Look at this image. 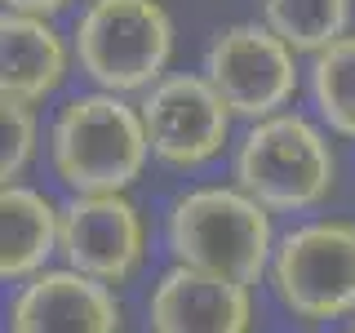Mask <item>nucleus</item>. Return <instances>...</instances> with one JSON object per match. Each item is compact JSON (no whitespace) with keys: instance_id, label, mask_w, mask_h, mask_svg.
I'll list each match as a JSON object with an SVG mask.
<instances>
[{"instance_id":"1","label":"nucleus","mask_w":355,"mask_h":333,"mask_svg":"<svg viewBox=\"0 0 355 333\" xmlns=\"http://www.w3.org/2000/svg\"><path fill=\"white\" fill-rule=\"evenodd\" d=\"M49 169L71 196L129 191L151 160L142 111L125 94L89 89L62 98L44 133Z\"/></svg>"},{"instance_id":"2","label":"nucleus","mask_w":355,"mask_h":333,"mask_svg":"<svg viewBox=\"0 0 355 333\" xmlns=\"http://www.w3.org/2000/svg\"><path fill=\"white\" fill-rule=\"evenodd\" d=\"M271 209L253 200L240 182H205L182 191L164 214V244L173 262L258 284L275 253Z\"/></svg>"},{"instance_id":"3","label":"nucleus","mask_w":355,"mask_h":333,"mask_svg":"<svg viewBox=\"0 0 355 333\" xmlns=\"http://www.w3.org/2000/svg\"><path fill=\"white\" fill-rule=\"evenodd\" d=\"M231 178L271 214H306L324 205L338 182L329 133L302 111H275L240 133Z\"/></svg>"},{"instance_id":"4","label":"nucleus","mask_w":355,"mask_h":333,"mask_svg":"<svg viewBox=\"0 0 355 333\" xmlns=\"http://www.w3.org/2000/svg\"><path fill=\"white\" fill-rule=\"evenodd\" d=\"M173 18L164 0H85L71 22V58L94 89L147 94L169 76Z\"/></svg>"},{"instance_id":"5","label":"nucleus","mask_w":355,"mask_h":333,"mask_svg":"<svg viewBox=\"0 0 355 333\" xmlns=\"http://www.w3.org/2000/svg\"><path fill=\"white\" fill-rule=\"evenodd\" d=\"M275 298L297 320H342L355 316V222L311 218L275 240L266 266Z\"/></svg>"},{"instance_id":"6","label":"nucleus","mask_w":355,"mask_h":333,"mask_svg":"<svg viewBox=\"0 0 355 333\" xmlns=\"http://www.w3.org/2000/svg\"><path fill=\"white\" fill-rule=\"evenodd\" d=\"M200 71L222 94V103L240 120H266L293 103L302 71H297V49L275 36L271 27L258 22H231L222 27L205 49Z\"/></svg>"},{"instance_id":"7","label":"nucleus","mask_w":355,"mask_h":333,"mask_svg":"<svg viewBox=\"0 0 355 333\" xmlns=\"http://www.w3.org/2000/svg\"><path fill=\"white\" fill-rule=\"evenodd\" d=\"M142 125H147L151 160L169 169H200L218 160L231 142L236 111L222 103L205 71H169L142 94Z\"/></svg>"},{"instance_id":"8","label":"nucleus","mask_w":355,"mask_h":333,"mask_svg":"<svg viewBox=\"0 0 355 333\" xmlns=\"http://www.w3.org/2000/svg\"><path fill=\"white\" fill-rule=\"evenodd\" d=\"M58 258L103 284H125L147 258V218L129 191L71 196L62 209Z\"/></svg>"},{"instance_id":"9","label":"nucleus","mask_w":355,"mask_h":333,"mask_svg":"<svg viewBox=\"0 0 355 333\" xmlns=\"http://www.w3.org/2000/svg\"><path fill=\"white\" fill-rule=\"evenodd\" d=\"M9 333H120V302L111 284L76 266H44L18 284Z\"/></svg>"},{"instance_id":"10","label":"nucleus","mask_w":355,"mask_h":333,"mask_svg":"<svg viewBox=\"0 0 355 333\" xmlns=\"http://www.w3.org/2000/svg\"><path fill=\"white\" fill-rule=\"evenodd\" d=\"M147 325L151 333H249L253 293L240 280L173 262L151 284Z\"/></svg>"},{"instance_id":"11","label":"nucleus","mask_w":355,"mask_h":333,"mask_svg":"<svg viewBox=\"0 0 355 333\" xmlns=\"http://www.w3.org/2000/svg\"><path fill=\"white\" fill-rule=\"evenodd\" d=\"M76 67L71 40L53 27V18L36 14H5L0 18V98L18 103H49Z\"/></svg>"},{"instance_id":"12","label":"nucleus","mask_w":355,"mask_h":333,"mask_svg":"<svg viewBox=\"0 0 355 333\" xmlns=\"http://www.w3.org/2000/svg\"><path fill=\"white\" fill-rule=\"evenodd\" d=\"M62 236V209L40 187L5 182L0 191V275L9 284L31 280L49 266Z\"/></svg>"},{"instance_id":"13","label":"nucleus","mask_w":355,"mask_h":333,"mask_svg":"<svg viewBox=\"0 0 355 333\" xmlns=\"http://www.w3.org/2000/svg\"><path fill=\"white\" fill-rule=\"evenodd\" d=\"M306 94H311L320 125L338 133V138L355 142V31L338 36L329 49L311 53Z\"/></svg>"},{"instance_id":"14","label":"nucleus","mask_w":355,"mask_h":333,"mask_svg":"<svg viewBox=\"0 0 355 333\" xmlns=\"http://www.w3.org/2000/svg\"><path fill=\"white\" fill-rule=\"evenodd\" d=\"M355 0H258V18L297 53H320L351 31Z\"/></svg>"},{"instance_id":"15","label":"nucleus","mask_w":355,"mask_h":333,"mask_svg":"<svg viewBox=\"0 0 355 333\" xmlns=\"http://www.w3.org/2000/svg\"><path fill=\"white\" fill-rule=\"evenodd\" d=\"M40 151V116L31 103L0 98V178L18 182Z\"/></svg>"},{"instance_id":"16","label":"nucleus","mask_w":355,"mask_h":333,"mask_svg":"<svg viewBox=\"0 0 355 333\" xmlns=\"http://www.w3.org/2000/svg\"><path fill=\"white\" fill-rule=\"evenodd\" d=\"M71 0H5V14H36V18H58Z\"/></svg>"},{"instance_id":"17","label":"nucleus","mask_w":355,"mask_h":333,"mask_svg":"<svg viewBox=\"0 0 355 333\" xmlns=\"http://www.w3.org/2000/svg\"><path fill=\"white\" fill-rule=\"evenodd\" d=\"M351 333H355V316H351Z\"/></svg>"}]
</instances>
